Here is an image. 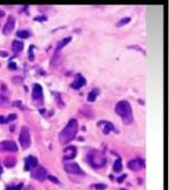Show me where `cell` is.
Masks as SVG:
<instances>
[{
  "mask_svg": "<svg viewBox=\"0 0 169 190\" xmlns=\"http://www.w3.org/2000/svg\"><path fill=\"white\" fill-rule=\"evenodd\" d=\"M78 130V123L75 119L69 121L66 126L63 128V130L59 133V141L61 144H66L71 142L75 138Z\"/></svg>",
  "mask_w": 169,
  "mask_h": 190,
  "instance_id": "6da1fadb",
  "label": "cell"
},
{
  "mask_svg": "<svg viewBox=\"0 0 169 190\" xmlns=\"http://www.w3.org/2000/svg\"><path fill=\"white\" fill-rule=\"evenodd\" d=\"M116 113L119 116L123 119L125 124H129V123H132L133 121V116H132V107H131L130 103L126 101H121L119 102L116 105Z\"/></svg>",
  "mask_w": 169,
  "mask_h": 190,
  "instance_id": "7a4b0ae2",
  "label": "cell"
},
{
  "mask_svg": "<svg viewBox=\"0 0 169 190\" xmlns=\"http://www.w3.org/2000/svg\"><path fill=\"white\" fill-rule=\"evenodd\" d=\"M88 161L93 168H101V167H103L105 164L106 158L100 152L93 151L88 155Z\"/></svg>",
  "mask_w": 169,
  "mask_h": 190,
  "instance_id": "3957f363",
  "label": "cell"
},
{
  "mask_svg": "<svg viewBox=\"0 0 169 190\" xmlns=\"http://www.w3.org/2000/svg\"><path fill=\"white\" fill-rule=\"evenodd\" d=\"M19 143L24 149H28L30 147L31 143V139H30V133H29V129L26 126L22 127V130L19 133Z\"/></svg>",
  "mask_w": 169,
  "mask_h": 190,
  "instance_id": "277c9868",
  "label": "cell"
},
{
  "mask_svg": "<svg viewBox=\"0 0 169 190\" xmlns=\"http://www.w3.org/2000/svg\"><path fill=\"white\" fill-rule=\"evenodd\" d=\"M31 176L37 181H44L47 177V170L41 166H37L31 171Z\"/></svg>",
  "mask_w": 169,
  "mask_h": 190,
  "instance_id": "5b68a950",
  "label": "cell"
},
{
  "mask_svg": "<svg viewBox=\"0 0 169 190\" xmlns=\"http://www.w3.org/2000/svg\"><path fill=\"white\" fill-rule=\"evenodd\" d=\"M64 170L66 171V173L69 174H75V175H83V171L81 170V168L75 162H69V164H64Z\"/></svg>",
  "mask_w": 169,
  "mask_h": 190,
  "instance_id": "8992f818",
  "label": "cell"
},
{
  "mask_svg": "<svg viewBox=\"0 0 169 190\" xmlns=\"http://www.w3.org/2000/svg\"><path fill=\"white\" fill-rule=\"evenodd\" d=\"M0 149L7 152H17L18 147L13 141H3L0 143Z\"/></svg>",
  "mask_w": 169,
  "mask_h": 190,
  "instance_id": "52a82bcc",
  "label": "cell"
},
{
  "mask_svg": "<svg viewBox=\"0 0 169 190\" xmlns=\"http://www.w3.org/2000/svg\"><path fill=\"white\" fill-rule=\"evenodd\" d=\"M76 147L71 145V147H68L63 150V159L64 160H71L74 159L75 156H76Z\"/></svg>",
  "mask_w": 169,
  "mask_h": 190,
  "instance_id": "ba28073f",
  "label": "cell"
},
{
  "mask_svg": "<svg viewBox=\"0 0 169 190\" xmlns=\"http://www.w3.org/2000/svg\"><path fill=\"white\" fill-rule=\"evenodd\" d=\"M14 27H15V18L13 16H10L8 18L7 22H5V27H3V34L5 35H9L10 33L13 31Z\"/></svg>",
  "mask_w": 169,
  "mask_h": 190,
  "instance_id": "9c48e42d",
  "label": "cell"
},
{
  "mask_svg": "<svg viewBox=\"0 0 169 190\" xmlns=\"http://www.w3.org/2000/svg\"><path fill=\"white\" fill-rule=\"evenodd\" d=\"M32 98L34 101H42L43 99V89L40 85L35 83L32 88Z\"/></svg>",
  "mask_w": 169,
  "mask_h": 190,
  "instance_id": "30bf717a",
  "label": "cell"
},
{
  "mask_svg": "<svg viewBox=\"0 0 169 190\" xmlns=\"http://www.w3.org/2000/svg\"><path fill=\"white\" fill-rule=\"evenodd\" d=\"M85 85H86V79L83 78L81 75H77V76L75 77L74 81L71 83V88H73V89H75V90H78V89H80V88H83Z\"/></svg>",
  "mask_w": 169,
  "mask_h": 190,
  "instance_id": "8fae6325",
  "label": "cell"
},
{
  "mask_svg": "<svg viewBox=\"0 0 169 190\" xmlns=\"http://www.w3.org/2000/svg\"><path fill=\"white\" fill-rule=\"evenodd\" d=\"M37 164V158H35L34 156H29L28 158H26L25 160V170L29 171L31 169H34Z\"/></svg>",
  "mask_w": 169,
  "mask_h": 190,
  "instance_id": "7c38bea8",
  "label": "cell"
},
{
  "mask_svg": "<svg viewBox=\"0 0 169 190\" xmlns=\"http://www.w3.org/2000/svg\"><path fill=\"white\" fill-rule=\"evenodd\" d=\"M143 167V161L141 159H133L129 161L128 168L133 171H138Z\"/></svg>",
  "mask_w": 169,
  "mask_h": 190,
  "instance_id": "4fadbf2b",
  "label": "cell"
},
{
  "mask_svg": "<svg viewBox=\"0 0 169 190\" xmlns=\"http://www.w3.org/2000/svg\"><path fill=\"white\" fill-rule=\"evenodd\" d=\"M99 126H103L102 131H103V133H105V135L109 133L110 130H114V125H112L110 122H107V121H101V122L99 123Z\"/></svg>",
  "mask_w": 169,
  "mask_h": 190,
  "instance_id": "5bb4252c",
  "label": "cell"
},
{
  "mask_svg": "<svg viewBox=\"0 0 169 190\" xmlns=\"http://www.w3.org/2000/svg\"><path fill=\"white\" fill-rule=\"evenodd\" d=\"M23 48H24V43H23V42L18 41V40L13 41V43H12V50H13L14 53H16V54L20 53V51L23 50Z\"/></svg>",
  "mask_w": 169,
  "mask_h": 190,
  "instance_id": "9a60e30c",
  "label": "cell"
},
{
  "mask_svg": "<svg viewBox=\"0 0 169 190\" xmlns=\"http://www.w3.org/2000/svg\"><path fill=\"white\" fill-rule=\"evenodd\" d=\"M71 41H72V37H71V36H69V37H65V39H63L61 42H59V44H58V46H57V48H56V51H58V53H59V51L61 50L62 48H63L64 46H65L68 43H70Z\"/></svg>",
  "mask_w": 169,
  "mask_h": 190,
  "instance_id": "2e32d148",
  "label": "cell"
},
{
  "mask_svg": "<svg viewBox=\"0 0 169 190\" xmlns=\"http://www.w3.org/2000/svg\"><path fill=\"white\" fill-rule=\"evenodd\" d=\"M99 93H100V91L97 89L92 90V91H91L90 93L88 94V97H87L88 102H94L95 99H97V96L99 95Z\"/></svg>",
  "mask_w": 169,
  "mask_h": 190,
  "instance_id": "e0dca14e",
  "label": "cell"
},
{
  "mask_svg": "<svg viewBox=\"0 0 169 190\" xmlns=\"http://www.w3.org/2000/svg\"><path fill=\"white\" fill-rule=\"evenodd\" d=\"M16 160L14 157H12V156H10V157H7L5 159V164L7 168H12V167H14V164H15Z\"/></svg>",
  "mask_w": 169,
  "mask_h": 190,
  "instance_id": "ac0fdd59",
  "label": "cell"
},
{
  "mask_svg": "<svg viewBox=\"0 0 169 190\" xmlns=\"http://www.w3.org/2000/svg\"><path fill=\"white\" fill-rule=\"evenodd\" d=\"M121 170H122V160L118 158L114 164V172H120Z\"/></svg>",
  "mask_w": 169,
  "mask_h": 190,
  "instance_id": "d6986e66",
  "label": "cell"
},
{
  "mask_svg": "<svg viewBox=\"0 0 169 190\" xmlns=\"http://www.w3.org/2000/svg\"><path fill=\"white\" fill-rule=\"evenodd\" d=\"M29 32L26 30H20V31H17V33H16V36L20 37V39H28L29 37Z\"/></svg>",
  "mask_w": 169,
  "mask_h": 190,
  "instance_id": "ffe728a7",
  "label": "cell"
},
{
  "mask_svg": "<svg viewBox=\"0 0 169 190\" xmlns=\"http://www.w3.org/2000/svg\"><path fill=\"white\" fill-rule=\"evenodd\" d=\"M131 22V18L130 17H125V18H122L121 20H119L118 22H117V27H121V26H124V25L129 24V22Z\"/></svg>",
  "mask_w": 169,
  "mask_h": 190,
  "instance_id": "44dd1931",
  "label": "cell"
},
{
  "mask_svg": "<svg viewBox=\"0 0 169 190\" xmlns=\"http://www.w3.org/2000/svg\"><path fill=\"white\" fill-rule=\"evenodd\" d=\"M93 188H95L97 190H104L107 188V185H105V184H95V185H93Z\"/></svg>",
  "mask_w": 169,
  "mask_h": 190,
  "instance_id": "7402d4cb",
  "label": "cell"
},
{
  "mask_svg": "<svg viewBox=\"0 0 169 190\" xmlns=\"http://www.w3.org/2000/svg\"><path fill=\"white\" fill-rule=\"evenodd\" d=\"M47 177H48L49 181H51L54 184H58L59 183V181H58V178L56 176H54V175H47Z\"/></svg>",
  "mask_w": 169,
  "mask_h": 190,
  "instance_id": "603a6c76",
  "label": "cell"
},
{
  "mask_svg": "<svg viewBox=\"0 0 169 190\" xmlns=\"http://www.w3.org/2000/svg\"><path fill=\"white\" fill-rule=\"evenodd\" d=\"M14 120H16V116H15V114H10V116H8L7 119H5V123L12 122V121H14Z\"/></svg>",
  "mask_w": 169,
  "mask_h": 190,
  "instance_id": "cb8c5ba5",
  "label": "cell"
},
{
  "mask_svg": "<svg viewBox=\"0 0 169 190\" xmlns=\"http://www.w3.org/2000/svg\"><path fill=\"white\" fill-rule=\"evenodd\" d=\"M23 187V184H19L18 186H16V187H14V186H11V187L7 188V190H20Z\"/></svg>",
  "mask_w": 169,
  "mask_h": 190,
  "instance_id": "d4e9b609",
  "label": "cell"
},
{
  "mask_svg": "<svg viewBox=\"0 0 169 190\" xmlns=\"http://www.w3.org/2000/svg\"><path fill=\"white\" fill-rule=\"evenodd\" d=\"M32 48H33V46H31V47H30V51H29V59H30L31 61L33 60V54H32V51H31V50H32Z\"/></svg>",
  "mask_w": 169,
  "mask_h": 190,
  "instance_id": "484cf974",
  "label": "cell"
},
{
  "mask_svg": "<svg viewBox=\"0 0 169 190\" xmlns=\"http://www.w3.org/2000/svg\"><path fill=\"white\" fill-rule=\"evenodd\" d=\"M9 68H11V70H16V65L13 62H11V63L9 64Z\"/></svg>",
  "mask_w": 169,
  "mask_h": 190,
  "instance_id": "4316f807",
  "label": "cell"
},
{
  "mask_svg": "<svg viewBox=\"0 0 169 190\" xmlns=\"http://www.w3.org/2000/svg\"><path fill=\"white\" fill-rule=\"evenodd\" d=\"M0 57H8V54L5 51H0Z\"/></svg>",
  "mask_w": 169,
  "mask_h": 190,
  "instance_id": "83f0119b",
  "label": "cell"
},
{
  "mask_svg": "<svg viewBox=\"0 0 169 190\" xmlns=\"http://www.w3.org/2000/svg\"><path fill=\"white\" fill-rule=\"evenodd\" d=\"M5 119L3 116H0V124H5Z\"/></svg>",
  "mask_w": 169,
  "mask_h": 190,
  "instance_id": "f1b7e54d",
  "label": "cell"
},
{
  "mask_svg": "<svg viewBox=\"0 0 169 190\" xmlns=\"http://www.w3.org/2000/svg\"><path fill=\"white\" fill-rule=\"evenodd\" d=\"M124 178H125V175H123L122 177H119V178H118V181H119V183H122L123 179H124Z\"/></svg>",
  "mask_w": 169,
  "mask_h": 190,
  "instance_id": "f546056e",
  "label": "cell"
},
{
  "mask_svg": "<svg viewBox=\"0 0 169 190\" xmlns=\"http://www.w3.org/2000/svg\"><path fill=\"white\" fill-rule=\"evenodd\" d=\"M46 19V17H37L35 18V20H40V22H41V20H45Z\"/></svg>",
  "mask_w": 169,
  "mask_h": 190,
  "instance_id": "4dcf8cb0",
  "label": "cell"
},
{
  "mask_svg": "<svg viewBox=\"0 0 169 190\" xmlns=\"http://www.w3.org/2000/svg\"><path fill=\"white\" fill-rule=\"evenodd\" d=\"M121 190H125V189H121Z\"/></svg>",
  "mask_w": 169,
  "mask_h": 190,
  "instance_id": "1f68e13d",
  "label": "cell"
}]
</instances>
